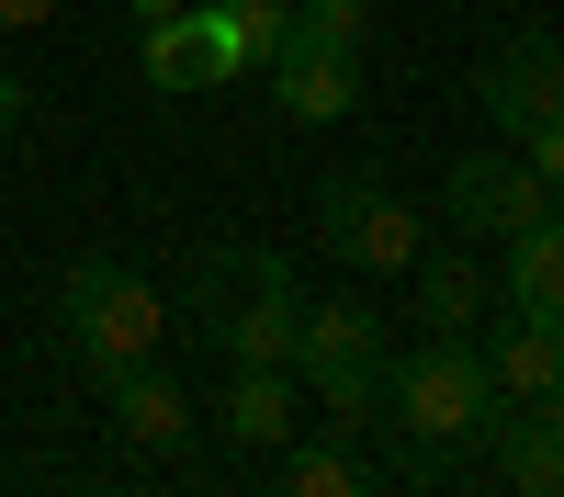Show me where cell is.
Here are the masks:
<instances>
[{"label": "cell", "instance_id": "1", "mask_svg": "<svg viewBox=\"0 0 564 497\" xmlns=\"http://www.w3.org/2000/svg\"><path fill=\"white\" fill-rule=\"evenodd\" d=\"M497 374L475 339H417V350H384V419L417 441V452H452V441H486L497 419Z\"/></svg>", "mask_w": 564, "mask_h": 497}, {"label": "cell", "instance_id": "2", "mask_svg": "<svg viewBox=\"0 0 564 497\" xmlns=\"http://www.w3.org/2000/svg\"><path fill=\"white\" fill-rule=\"evenodd\" d=\"M57 316H68V350H79L90 385H113V374H135V361H159V283H135L124 260H68Z\"/></svg>", "mask_w": 564, "mask_h": 497}, {"label": "cell", "instance_id": "3", "mask_svg": "<svg viewBox=\"0 0 564 497\" xmlns=\"http://www.w3.org/2000/svg\"><path fill=\"white\" fill-rule=\"evenodd\" d=\"M294 374L316 385V407L339 430H361L384 407V316L361 294H305V339H294Z\"/></svg>", "mask_w": 564, "mask_h": 497}, {"label": "cell", "instance_id": "4", "mask_svg": "<svg viewBox=\"0 0 564 497\" xmlns=\"http://www.w3.org/2000/svg\"><path fill=\"white\" fill-rule=\"evenodd\" d=\"M316 238L339 249L350 271H417L430 215H417L384 170H327V181H316Z\"/></svg>", "mask_w": 564, "mask_h": 497}, {"label": "cell", "instance_id": "5", "mask_svg": "<svg viewBox=\"0 0 564 497\" xmlns=\"http://www.w3.org/2000/svg\"><path fill=\"white\" fill-rule=\"evenodd\" d=\"M441 215L463 226V238H497V249H508L531 215H553V193H542V170L497 136V148H463V159L441 170Z\"/></svg>", "mask_w": 564, "mask_h": 497}, {"label": "cell", "instance_id": "6", "mask_svg": "<svg viewBox=\"0 0 564 497\" xmlns=\"http://www.w3.org/2000/svg\"><path fill=\"white\" fill-rule=\"evenodd\" d=\"M475 102H486V125L508 136V148H520L531 125H553V114H564V34H531V23H520V34L475 68Z\"/></svg>", "mask_w": 564, "mask_h": 497}, {"label": "cell", "instance_id": "7", "mask_svg": "<svg viewBox=\"0 0 564 497\" xmlns=\"http://www.w3.org/2000/svg\"><path fill=\"white\" fill-rule=\"evenodd\" d=\"M260 79H271V102L294 114V125H339V114H361V45H316V34H282Z\"/></svg>", "mask_w": 564, "mask_h": 497}, {"label": "cell", "instance_id": "8", "mask_svg": "<svg viewBox=\"0 0 564 497\" xmlns=\"http://www.w3.org/2000/svg\"><path fill=\"white\" fill-rule=\"evenodd\" d=\"M135 57H148V79L170 90V102H181V90H215V79H238V45H226V12H215V0H181V12H159Z\"/></svg>", "mask_w": 564, "mask_h": 497}, {"label": "cell", "instance_id": "9", "mask_svg": "<svg viewBox=\"0 0 564 497\" xmlns=\"http://www.w3.org/2000/svg\"><path fill=\"white\" fill-rule=\"evenodd\" d=\"M475 350H486V374H497L508 407H531V396L564 374V328H553V316H520V305H497V328H486Z\"/></svg>", "mask_w": 564, "mask_h": 497}, {"label": "cell", "instance_id": "10", "mask_svg": "<svg viewBox=\"0 0 564 497\" xmlns=\"http://www.w3.org/2000/svg\"><path fill=\"white\" fill-rule=\"evenodd\" d=\"M486 441H497V475L520 497H564V419L553 407H497Z\"/></svg>", "mask_w": 564, "mask_h": 497}, {"label": "cell", "instance_id": "11", "mask_svg": "<svg viewBox=\"0 0 564 497\" xmlns=\"http://www.w3.org/2000/svg\"><path fill=\"white\" fill-rule=\"evenodd\" d=\"M102 396H113V430H124L135 452H181V441H193V396H181V385L159 374V361H135V374H113Z\"/></svg>", "mask_w": 564, "mask_h": 497}, {"label": "cell", "instance_id": "12", "mask_svg": "<svg viewBox=\"0 0 564 497\" xmlns=\"http://www.w3.org/2000/svg\"><path fill=\"white\" fill-rule=\"evenodd\" d=\"M294 419H305V396H294L282 361H238V374H226V441L271 452V441H294Z\"/></svg>", "mask_w": 564, "mask_h": 497}, {"label": "cell", "instance_id": "13", "mask_svg": "<svg viewBox=\"0 0 564 497\" xmlns=\"http://www.w3.org/2000/svg\"><path fill=\"white\" fill-rule=\"evenodd\" d=\"M508 305H520V316H553V328H564V204H553V215H531L520 238H508Z\"/></svg>", "mask_w": 564, "mask_h": 497}, {"label": "cell", "instance_id": "14", "mask_svg": "<svg viewBox=\"0 0 564 497\" xmlns=\"http://www.w3.org/2000/svg\"><path fill=\"white\" fill-rule=\"evenodd\" d=\"M417 328H430V339H475L486 328V271L417 249Z\"/></svg>", "mask_w": 564, "mask_h": 497}, {"label": "cell", "instance_id": "15", "mask_svg": "<svg viewBox=\"0 0 564 497\" xmlns=\"http://www.w3.org/2000/svg\"><path fill=\"white\" fill-rule=\"evenodd\" d=\"M215 12H226V45H238V79H260L271 45L294 34V0H215Z\"/></svg>", "mask_w": 564, "mask_h": 497}, {"label": "cell", "instance_id": "16", "mask_svg": "<svg viewBox=\"0 0 564 497\" xmlns=\"http://www.w3.org/2000/svg\"><path fill=\"white\" fill-rule=\"evenodd\" d=\"M282 486H294V497H350L361 464H350L339 441H294V452H282Z\"/></svg>", "mask_w": 564, "mask_h": 497}, {"label": "cell", "instance_id": "17", "mask_svg": "<svg viewBox=\"0 0 564 497\" xmlns=\"http://www.w3.org/2000/svg\"><path fill=\"white\" fill-rule=\"evenodd\" d=\"M294 34H316V45H361V34H372V0H294Z\"/></svg>", "mask_w": 564, "mask_h": 497}, {"label": "cell", "instance_id": "18", "mask_svg": "<svg viewBox=\"0 0 564 497\" xmlns=\"http://www.w3.org/2000/svg\"><path fill=\"white\" fill-rule=\"evenodd\" d=\"M520 159H531V170H542V193H553V204H564V114H553V125H531V136H520Z\"/></svg>", "mask_w": 564, "mask_h": 497}, {"label": "cell", "instance_id": "19", "mask_svg": "<svg viewBox=\"0 0 564 497\" xmlns=\"http://www.w3.org/2000/svg\"><path fill=\"white\" fill-rule=\"evenodd\" d=\"M45 12H57V0H0V34H34Z\"/></svg>", "mask_w": 564, "mask_h": 497}, {"label": "cell", "instance_id": "20", "mask_svg": "<svg viewBox=\"0 0 564 497\" xmlns=\"http://www.w3.org/2000/svg\"><path fill=\"white\" fill-rule=\"evenodd\" d=\"M12 125H23V79L0 68V148H12Z\"/></svg>", "mask_w": 564, "mask_h": 497}, {"label": "cell", "instance_id": "21", "mask_svg": "<svg viewBox=\"0 0 564 497\" xmlns=\"http://www.w3.org/2000/svg\"><path fill=\"white\" fill-rule=\"evenodd\" d=\"M531 407H553V419H564V374H553V385H542V396H531Z\"/></svg>", "mask_w": 564, "mask_h": 497}, {"label": "cell", "instance_id": "22", "mask_svg": "<svg viewBox=\"0 0 564 497\" xmlns=\"http://www.w3.org/2000/svg\"><path fill=\"white\" fill-rule=\"evenodd\" d=\"M159 12H181V0H135V23H159Z\"/></svg>", "mask_w": 564, "mask_h": 497}]
</instances>
